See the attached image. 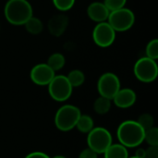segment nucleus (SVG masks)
<instances>
[{
  "instance_id": "obj_1",
  "label": "nucleus",
  "mask_w": 158,
  "mask_h": 158,
  "mask_svg": "<svg viewBox=\"0 0 158 158\" xmlns=\"http://www.w3.org/2000/svg\"><path fill=\"white\" fill-rule=\"evenodd\" d=\"M145 131L135 120H126L122 122L117 131L119 143L125 147L133 148L139 146L144 141Z\"/></svg>"
},
{
  "instance_id": "obj_2",
  "label": "nucleus",
  "mask_w": 158,
  "mask_h": 158,
  "mask_svg": "<svg viewBox=\"0 0 158 158\" xmlns=\"http://www.w3.org/2000/svg\"><path fill=\"white\" fill-rule=\"evenodd\" d=\"M6 20L15 26L24 25L32 16V6L28 0H8L5 6Z\"/></svg>"
},
{
  "instance_id": "obj_3",
  "label": "nucleus",
  "mask_w": 158,
  "mask_h": 158,
  "mask_svg": "<svg viewBox=\"0 0 158 158\" xmlns=\"http://www.w3.org/2000/svg\"><path fill=\"white\" fill-rule=\"evenodd\" d=\"M81 115V110L77 106L65 105L57 110L55 117V124L59 131H69L76 127Z\"/></svg>"
},
{
  "instance_id": "obj_4",
  "label": "nucleus",
  "mask_w": 158,
  "mask_h": 158,
  "mask_svg": "<svg viewBox=\"0 0 158 158\" xmlns=\"http://www.w3.org/2000/svg\"><path fill=\"white\" fill-rule=\"evenodd\" d=\"M87 143L88 147L96 154H104L112 144V135L106 128H94L88 133Z\"/></svg>"
},
{
  "instance_id": "obj_5",
  "label": "nucleus",
  "mask_w": 158,
  "mask_h": 158,
  "mask_svg": "<svg viewBox=\"0 0 158 158\" xmlns=\"http://www.w3.org/2000/svg\"><path fill=\"white\" fill-rule=\"evenodd\" d=\"M107 22L115 30V31H127L135 22V15L130 9L122 7L109 13Z\"/></svg>"
},
{
  "instance_id": "obj_6",
  "label": "nucleus",
  "mask_w": 158,
  "mask_h": 158,
  "mask_svg": "<svg viewBox=\"0 0 158 158\" xmlns=\"http://www.w3.org/2000/svg\"><path fill=\"white\" fill-rule=\"evenodd\" d=\"M133 72L135 77L142 82H152L156 81L158 75L156 61L147 56L141 57L134 65Z\"/></svg>"
},
{
  "instance_id": "obj_7",
  "label": "nucleus",
  "mask_w": 158,
  "mask_h": 158,
  "mask_svg": "<svg viewBox=\"0 0 158 158\" xmlns=\"http://www.w3.org/2000/svg\"><path fill=\"white\" fill-rule=\"evenodd\" d=\"M73 87L69 83L67 76L56 75L48 84V92L50 96L57 102L67 101L72 94Z\"/></svg>"
},
{
  "instance_id": "obj_8",
  "label": "nucleus",
  "mask_w": 158,
  "mask_h": 158,
  "mask_svg": "<svg viewBox=\"0 0 158 158\" xmlns=\"http://www.w3.org/2000/svg\"><path fill=\"white\" fill-rule=\"evenodd\" d=\"M119 89L120 81L118 77L112 72L104 73L98 80L97 90L100 94V96L112 100Z\"/></svg>"
},
{
  "instance_id": "obj_9",
  "label": "nucleus",
  "mask_w": 158,
  "mask_h": 158,
  "mask_svg": "<svg viewBox=\"0 0 158 158\" xmlns=\"http://www.w3.org/2000/svg\"><path fill=\"white\" fill-rule=\"evenodd\" d=\"M93 39L96 45L102 48L109 47L116 39V31L107 21L99 22L93 31Z\"/></svg>"
},
{
  "instance_id": "obj_10",
  "label": "nucleus",
  "mask_w": 158,
  "mask_h": 158,
  "mask_svg": "<svg viewBox=\"0 0 158 158\" xmlns=\"http://www.w3.org/2000/svg\"><path fill=\"white\" fill-rule=\"evenodd\" d=\"M55 76V71L46 63L35 65L31 69L30 73V78L31 81L40 86L48 85Z\"/></svg>"
},
{
  "instance_id": "obj_11",
  "label": "nucleus",
  "mask_w": 158,
  "mask_h": 158,
  "mask_svg": "<svg viewBox=\"0 0 158 158\" xmlns=\"http://www.w3.org/2000/svg\"><path fill=\"white\" fill-rule=\"evenodd\" d=\"M136 99V93L133 90L130 88H124L119 89V91L116 94L112 100H114V103L118 107L129 108L135 104Z\"/></svg>"
},
{
  "instance_id": "obj_12",
  "label": "nucleus",
  "mask_w": 158,
  "mask_h": 158,
  "mask_svg": "<svg viewBox=\"0 0 158 158\" xmlns=\"http://www.w3.org/2000/svg\"><path fill=\"white\" fill-rule=\"evenodd\" d=\"M109 13L110 11L106 6V5L102 2H94L90 4L87 8L88 17L92 20L97 23L106 21L108 19Z\"/></svg>"
},
{
  "instance_id": "obj_13",
  "label": "nucleus",
  "mask_w": 158,
  "mask_h": 158,
  "mask_svg": "<svg viewBox=\"0 0 158 158\" xmlns=\"http://www.w3.org/2000/svg\"><path fill=\"white\" fill-rule=\"evenodd\" d=\"M69 24V18L64 14L53 16L48 21V30L53 36L59 37L62 35Z\"/></svg>"
},
{
  "instance_id": "obj_14",
  "label": "nucleus",
  "mask_w": 158,
  "mask_h": 158,
  "mask_svg": "<svg viewBox=\"0 0 158 158\" xmlns=\"http://www.w3.org/2000/svg\"><path fill=\"white\" fill-rule=\"evenodd\" d=\"M105 158H129L127 147L120 143H112L104 153Z\"/></svg>"
},
{
  "instance_id": "obj_15",
  "label": "nucleus",
  "mask_w": 158,
  "mask_h": 158,
  "mask_svg": "<svg viewBox=\"0 0 158 158\" xmlns=\"http://www.w3.org/2000/svg\"><path fill=\"white\" fill-rule=\"evenodd\" d=\"M25 29L28 32H30L31 34H39L43 31L44 30V25L43 22L41 21V19H39L36 17L31 16L24 24Z\"/></svg>"
},
{
  "instance_id": "obj_16",
  "label": "nucleus",
  "mask_w": 158,
  "mask_h": 158,
  "mask_svg": "<svg viewBox=\"0 0 158 158\" xmlns=\"http://www.w3.org/2000/svg\"><path fill=\"white\" fill-rule=\"evenodd\" d=\"M65 63H66V59L62 54L54 53L48 57L46 64L56 72V71L60 70L65 66Z\"/></svg>"
},
{
  "instance_id": "obj_17",
  "label": "nucleus",
  "mask_w": 158,
  "mask_h": 158,
  "mask_svg": "<svg viewBox=\"0 0 158 158\" xmlns=\"http://www.w3.org/2000/svg\"><path fill=\"white\" fill-rule=\"evenodd\" d=\"M76 127L79 131L82 133H89L94 129V119L88 115H81Z\"/></svg>"
},
{
  "instance_id": "obj_18",
  "label": "nucleus",
  "mask_w": 158,
  "mask_h": 158,
  "mask_svg": "<svg viewBox=\"0 0 158 158\" xmlns=\"http://www.w3.org/2000/svg\"><path fill=\"white\" fill-rule=\"evenodd\" d=\"M111 108V100L103 96L98 97L94 104V111L99 115H105L106 114Z\"/></svg>"
},
{
  "instance_id": "obj_19",
  "label": "nucleus",
  "mask_w": 158,
  "mask_h": 158,
  "mask_svg": "<svg viewBox=\"0 0 158 158\" xmlns=\"http://www.w3.org/2000/svg\"><path fill=\"white\" fill-rule=\"evenodd\" d=\"M67 78L72 87H79V86L82 85L85 81V75L80 69L71 70L69 73V75L67 76Z\"/></svg>"
},
{
  "instance_id": "obj_20",
  "label": "nucleus",
  "mask_w": 158,
  "mask_h": 158,
  "mask_svg": "<svg viewBox=\"0 0 158 158\" xmlns=\"http://www.w3.org/2000/svg\"><path fill=\"white\" fill-rule=\"evenodd\" d=\"M144 141L150 146H158V129L152 127L145 131Z\"/></svg>"
},
{
  "instance_id": "obj_21",
  "label": "nucleus",
  "mask_w": 158,
  "mask_h": 158,
  "mask_svg": "<svg viewBox=\"0 0 158 158\" xmlns=\"http://www.w3.org/2000/svg\"><path fill=\"white\" fill-rule=\"evenodd\" d=\"M146 56L156 60L158 58V40L154 39L150 41L146 46Z\"/></svg>"
},
{
  "instance_id": "obj_22",
  "label": "nucleus",
  "mask_w": 158,
  "mask_h": 158,
  "mask_svg": "<svg viewBox=\"0 0 158 158\" xmlns=\"http://www.w3.org/2000/svg\"><path fill=\"white\" fill-rule=\"evenodd\" d=\"M137 122L140 124V126L144 131L154 127V118L150 114H143V115H141L139 117Z\"/></svg>"
},
{
  "instance_id": "obj_23",
  "label": "nucleus",
  "mask_w": 158,
  "mask_h": 158,
  "mask_svg": "<svg viewBox=\"0 0 158 158\" xmlns=\"http://www.w3.org/2000/svg\"><path fill=\"white\" fill-rule=\"evenodd\" d=\"M54 6L60 11H68L75 4V0H53Z\"/></svg>"
},
{
  "instance_id": "obj_24",
  "label": "nucleus",
  "mask_w": 158,
  "mask_h": 158,
  "mask_svg": "<svg viewBox=\"0 0 158 158\" xmlns=\"http://www.w3.org/2000/svg\"><path fill=\"white\" fill-rule=\"evenodd\" d=\"M103 3L106 5V6L111 12V11L118 10V9H120L122 7H125L127 0H104Z\"/></svg>"
},
{
  "instance_id": "obj_25",
  "label": "nucleus",
  "mask_w": 158,
  "mask_h": 158,
  "mask_svg": "<svg viewBox=\"0 0 158 158\" xmlns=\"http://www.w3.org/2000/svg\"><path fill=\"white\" fill-rule=\"evenodd\" d=\"M143 158H158V146H150L146 149Z\"/></svg>"
},
{
  "instance_id": "obj_26",
  "label": "nucleus",
  "mask_w": 158,
  "mask_h": 158,
  "mask_svg": "<svg viewBox=\"0 0 158 158\" xmlns=\"http://www.w3.org/2000/svg\"><path fill=\"white\" fill-rule=\"evenodd\" d=\"M97 155L94 151L90 149L89 147L87 149H84L83 151L81 152L79 158H97Z\"/></svg>"
},
{
  "instance_id": "obj_27",
  "label": "nucleus",
  "mask_w": 158,
  "mask_h": 158,
  "mask_svg": "<svg viewBox=\"0 0 158 158\" xmlns=\"http://www.w3.org/2000/svg\"><path fill=\"white\" fill-rule=\"evenodd\" d=\"M25 158H50L46 154L43 152H32L29 154Z\"/></svg>"
},
{
  "instance_id": "obj_28",
  "label": "nucleus",
  "mask_w": 158,
  "mask_h": 158,
  "mask_svg": "<svg viewBox=\"0 0 158 158\" xmlns=\"http://www.w3.org/2000/svg\"><path fill=\"white\" fill-rule=\"evenodd\" d=\"M144 153H145V150L143 149V148H140L136 151L135 153V156L138 158H143L144 156Z\"/></svg>"
},
{
  "instance_id": "obj_29",
  "label": "nucleus",
  "mask_w": 158,
  "mask_h": 158,
  "mask_svg": "<svg viewBox=\"0 0 158 158\" xmlns=\"http://www.w3.org/2000/svg\"><path fill=\"white\" fill-rule=\"evenodd\" d=\"M53 158H67L66 156H54Z\"/></svg>"
},
{
  "instance_id": "obj_30",
  "label": "nucleus",
  "mask_w": 158,
  "mask_h": 158,
  "mask_svg": "<svg viewBox=\"0 0 158 158\" xmlns=\"http://www.w3.org/2000/svg\"><path fill=\"white\" fill-rule=\"evenodd\" d=\"M129 158H138V157H136V156H132V157H129Z\"/></svg>"
}]
</instances>
